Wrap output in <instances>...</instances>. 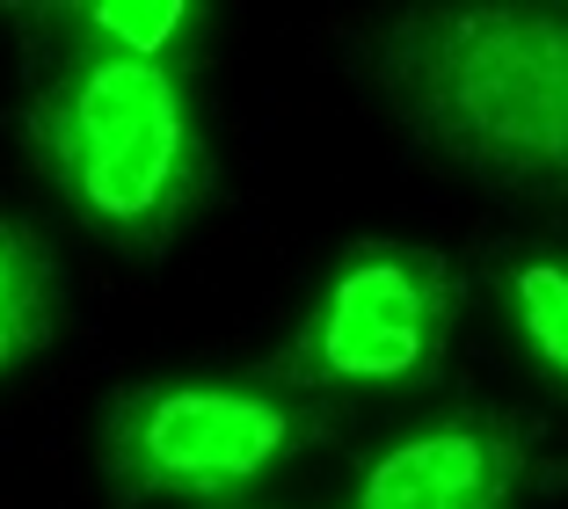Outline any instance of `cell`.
<instances>
[{"label":"cell","instance_id":"3957f363","mask_svg":"<svg viewBox=\"0 0 568 509\" xmlns=\"http://www.w3.org/2000/svg\"><path fill=\"white\" fill-rule=\"evenodd\" d=\"M306 444V415L255 386H139L110 408L102 459L124 495L226 502Z\"/></svg>","mask_w":568,"mask_h":509},{"label":"cell","instance_id":"277c9868","mask_svg":"<svg viewBox=\"0 0 568 509\" xmlns=\"http://www.w3.org/2000/svg\"><path fill=\"white\" fill-rule=\"evenodd\" d=\"M459 284L437 247H357L277 357L292 386H408L430 378Z\"/></svg>","mask_w":568,"mask_h":509},{"label":"cell","instance_id":"52a82bcc","mask_svg":"<svg viewBox=\"0 0 568 509\" xmlns=\"http://www.w3.org/2000/svg\"><path fill=\"white\" fill-rule=\"evenodd\" d=\"M503 298H510V320H518L525 349L568 386V255H532V263H518L503 277Z\"/></svg>","mask_w":568,"mask_h":509},{"label":"cell","instance_id":"7a4b0ae2","mask_svg":"<svg viewBox=\"0 0 568 509\" xmlns=\"http://www.w3.org/2000/svg\"><path fill=\"white\" fill-rule=\"evenodd\" d=\"M30 146L73 212L118 241H161L204 182V132L183 73L102 44L37 88Z\"/></svg>","mask_w":568,"mask_h":509},{"label":"cell","instance_id":"ba28073f","mask_svg":"<svg viewBox=\"0 0 568 509\" xmlns=\"http://www.w3.org/2000/svg\"><path fill=\"white\" fill-rule=\"evenodd\" d=\"M73 22H81L102 51L161 59V51H175V37L197 22V8H190V0H102V8H81Z\"/></svg>","mask_w":568,"mask_h":509},{"label":"cell","instance_id":"6da1fadb","mask_svg":"<svg viewBox=\"0 0 568 509\" xmlns=\"http://www.w3.org/2000/svg\"><path fill=\"white\" fill-rule=\"evenodd\" d=\"M379 88L474 182L568 204V8H408L379 30Z\"/></svg>","mask_w":568,"mask_h":509},{"label":"cell","instance_id":"8992f818","mask_svg":"<svg viewBox=\"0 0 568 509\" xmlns=\"http://www.w3.org/2000/svg\"><path fill=\"white\" fill-rule=\"evenodd\" d=\"M59 320V263L37 226L0 218V378L22 371Z\"/></svg>","mask_w":568,"mask_h":509},{"label":"cell","instance_id":"5b68a950","mask_svg":"<svg viewBox=\"0 0 568 509\" xmlns=\"http://www.w3.org/2000/svg\"><path fill=\"white\" fill-rule=\"evenodd\" d=\"M525 474V429L510 415H437L365 466L351 509H510Z\"/></svg>","mask_w":568,"mask_h":509}]
</instances>
